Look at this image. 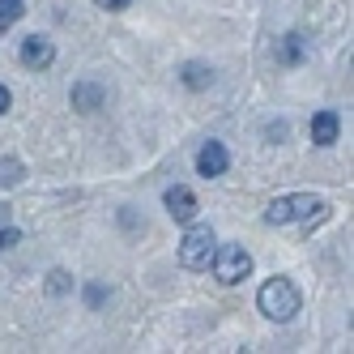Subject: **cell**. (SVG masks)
Returning a JSON list of instances; mask_svg holds the SVG:
<instances>
[{"mask_svg":"<svg viewBox=\"0 0 354 354\" xmlns=\"http://www.w3.org/2000/svg\"><path fill=\"white\" fill-rule=\"evenodd\" d=\"M328 214V205L320 196H308V192H290V196H277L273 205L265 209V222L269 226H286V222H320Z\"/></svg>","mask_w":354,"mask_h":354,"instance_id":"obj_1","label":"cell"},{"mask_svg":"<svg viewBox=\"0 0 354 354\" xmlns=\"http://www.w3.org/2000/svg\"><path fill=\"white\" fill-rule=\"evenodd\" d=\"M299 286L290 282V277H269V282L261 286V295H257V308L269 316V320H277V324H282V320H290L295 312H299Z\"/></svg>","mask_w":354,"mask_h":354,"instance_id":"obj_2","label":"cell"},{"mask_svg":"<svg viewBox=\"0 0 354 354\" xmlns=\"http://www.w3.org/2000/svg\"><path fill=\"white\" fill-rule=\"evenodd\" d=\"M214 277H218V282L222 286H239L243 282V277L252 273V257H248V252L239 248V243H226V248H214Z\"/></svg>","mask_w":354,"mask_h":354,"instance_id":"obj_3","label":"cell"},{"mask_svg":"<svg viewBox=\"0 0 354 354\" xmlns=\"http://www.w3.org/2000/svg\"><path fill=\"white\" fill-rule=\"evenodd\" d=\"M214 231L209 226H192V231L180 239V265L184 269H209V261H214Z\"/></svg>","mask_w":354,"mask_h":354,"instance_id":"obj_4","label":"cell"},{"mask_svg":"<svg viewBox=\"0 0 354 354\" xmlns=\"http://www.w3.org/2000/svg\"><path fill=\"white\" fill-rule=\"evenodd\" d=\"M226 162H231V154H226L222 141H205L196 154V175H205V180H218V175L226 171Z\"/></svg>","mask_w":354,"mask_h":354,"instance_id":"obj_5","label":"cell"},{"mask_svg":"<svg viewBox=\"0 0 354 354\" xmlns=\"http://www.w3.org/2000/svg\"><path fill=\"white\" fill-rule=\"evenodd\" d=\"M52 60H56V47H52V39H43V35L21 39V64H26V68H47Z\"/></svg>","mask_w":354,"mask_h":354,"instance_id":"obj_6","label":"cell"},{"mask_svg":"<svg viewBox=\"0 0 354 354\" xmlns=\"http://www.w3.org/2000/svg\"><path fill=\"white\" fill-rule=\"evenodd\" d=\"M162 201H167V214H171L175 222H192L196 209H201V205H196V196H192L188 188H167Z\"/></svg>","mask_w":354,"mask_h":354,"instance_id":"obj_7","label":"cell"},{"mask_svg":"<svg viewBox=\"0 0 354 354\" xmlns=\"http://www.w3.org/2000/svg\"><path fill=\"white\" fill-rule=\"evenodd\" d=\"M308 133H312V141H316V145H333V141H337V133H342L337 111H316V115H312V124H308Z\"/></svg>","mask_w":354,"mask_h":354,"instance_id":"obj_8","label":"cell"},{"mask_svg":"<svg viewBox=\"0 0 354 354\" xmlns=\"http://www.w3.org/2000/svg\"><path fill=\"white\" fill-rule=\"evenodd\" d=\"M273 56H277V64H299L303 60V39L299 35H282L273 43Z\"/></svg>","mask_w":354,"mask_h":354,"instance_id":"obj_9","label":"cell"},{"mask_svg":"<svg viewBox=\"0 0 354 354\" xmlns=\"http://www.w3.org/2000/svg\"><path fill=\"white\" fill-rule=\"evenodd\" d=\"M21 13H26V5H21V0H0V30H9Z\"/></svg>","mask_w":354,"mask_h":354,"instance_id":"obj_10","label":"cell"},{"mask_svg":"<svg viewBox=\"0 0 354 354\" xmlns=\"http://www.w3.org/2000/svg\"><path fill=\"white\" fill-rule=\"evenodd\" d=\"M184 82H188L192 90H205V86L214 82V73H209V68H201V64H188V73H184Z\"/></svg>","mask_w":354,"mask_h":354,"instance_id":"obj_11","label":"cell"},{"mask_svg":"<svg viewBox=\"0 0 354 354\" xmlns=\"http://www.w3.org/2000/svg\"><path fill=\"white\" fill-rule=\"evenodd\" d=\"M21 180V162L17 158H0V188H9Z\"/></svg>","mask_w":354,"mask_h":354,"instance_id":"obj_12","label":"cell"},{"mask_svg":"<svg viewBox=\"0 0 354 354\" xmlns=\"http://www.w3.org/2000/svg\"><path fill=\"white\" fill-rule=\"evenodd\" d=\"M73 103H77L82 111H94V103H98V90H94V86H77V90H73Z\"/></svg>","mask_w":354,"mask_h":354,"instance_id":"obj_13","label":"cell"},{"mask_svg":"<svg viewBox=\"0 0 354 354\" xmlns=\"http://www.w3.org/2000/svg\"><path fill=\"white\" fill-rule=\"evenodd\" d=\"M94 5H98V9H111V13H115V9H129L133 0H94Z\"/></svg>","mask_w":354,"mask_h":354,"instance_id":"obj_14","label":"cell"},{"mask_svg":"<svg viewBox=\"0 0 354 354\" xmlns=\"http://www.w3.org/2000/svg\"><path fill=\"white\" fill-rule=\"evenodd\" d=\"M17 239H21V235H17V231H9V226H5V231H0V252H5V248H13Z\"/></svg>","mask_w":354,"mask_h":354,"instance_id":"obj_15","label":"cell"},{"mask_svg":"<svg viewBox=\"0 0 354 354\" xmlns=\"http://www.w3.org/2000/svg\"><path fill=\"white\" fill-rule=\"evenodd\" d=\"M9 103H13V98H9V90H5V86H0V115H5V111H9Z\"/></svg>","mask_w":354,"mask_h":354,"instance_id":"obj_16","label":"cell"},{"mask_svg":"<svg viewBox=\"0 0 354 354\" xmlns=\"http://www.w3.org/2000/svg\"><path fill=\"white\" fill-rule=\"evenodd\" d=\"M0 222H9V205H0Z\"/></svg>","mask_w":354,"mask_h":354,"instance_id":"obj_17","label":"cell"}]
</instances>
